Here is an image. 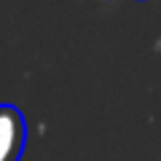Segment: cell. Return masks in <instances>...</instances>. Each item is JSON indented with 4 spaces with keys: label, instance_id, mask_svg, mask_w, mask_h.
Masks as SVG:
<instances>
[{
    "label": "cell",
    "instance_id": "cell-1",
    "mask_svg": "<svg viewBox=\"0 0 161 161\" xmlns=\"http://www.w3.org/2000/svg\"><path fill=\"white\" fill-rule=\"evenodd\" d=\"M27 142V124L16 105H0V161H19Z\"/></svg>",
    "mask_w": 161,
    "mask_h": 161
}]
</instances>
